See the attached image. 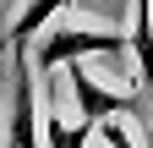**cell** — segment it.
<instances>
[{
    "instance_id": "5b68a950",
    "label": "cell",
    "mask_w": 153,
    "mask_h": 148,
    "mask_svg": "<svg viewBox=\"0 0 153 148\" xmlns=\"http://www.w3.org/2000/svg\"><path fill=\"white\" fill-rule=\"evenodd\" d=\"M131 55H137V77L148 93H153V0H131Z\"/></svg>"
},
{
    "instance_id": "3957f363",
    "label": "cell",
    "mask_w": 153,
    "mask_h": 148,
    "mask_svg": "<svg viewBox=\"0 0 153 148\" xmlns=\"http://www.w3.org/2000/svg\"><path fill=\"white\" fill-rule=\"evenodd\" d=\"M71 93H76V115H82L88 126H99V121H120V115H137V99L131 93H115V88L104 82H93V71L88 66H71Z\"/></svg>"
},
{
    "instance_id": "ba28073f",
    "label": "cell",
    "mask_w": 153,
    "mask_h": 148,
    "mask_svg": "<svg viewBox=\"0 0 153 148\" xmlns=\"http://www.w3.org/2000/svg\"><path fill=\"white\" fill-rule=\"evenodd\" d=\"M137 148H153V126H148V137H142V143H137Z\"/></svg>"
},
{
    "instance_id": "6da1fadb",
    "label": "cell",
    "mask_w": 153,
    "mask_h": 148,
    "mask_svg": "<svg viewBox=\"0 0 153 148\" xmlns=\"http://www.w3.org/2000/svg\"><path fill=\"white\" fill-rule=\"evenodd\" d=\"M131 49V39L120 28H76V22H60V28H44L33 39V66L38 71H55V66H76L82 61V55H115V61H120V55Z\"/></svg>"
},
{
    "instance_id": "52a82bcc",
    "label": "cell",
    "mask_w": 153,
    "mask_h": 148,
    "mask_svg": "<svg viewBox=\"0 0 153 148\" xmlns=\"http://www.w3.org/2000/svg\"><path fill=\"white\" fill-rule=\"evenodd\" d=\"M99 132H104V143H109V148H137V137H131L120 121H99Z\"/></svg>"
},
{
    "instance_id": "277c9868",
    "label": "cell",
    "mask_w": 153,
    "mask_h": 148,
    "mask_svg": "<svg viewBox=\"0 0 153 148\" xmlns=\"http://www.w3.org/2000/svg\"><path fill=\"white\" fill-rule=\"evenodd\" d=\"M60 6H66V0H27V6L11 16V28H6V49L11 55H27V44L60 16Z\"/></svg>"
},
{
    "instance_id": "9c48e42d",
    "label": "cell",
    "mask_w": 153,
    "mask_h": 148,
    "mask_svg": "<svg viewBox=\"0 0 153 148\" xmlns=\"http://www.w3.org/2000/svg\"><path fill=\"white\" fill-rule=\"evenodd\" d=\"M0 49H6V28H0Z\"/></svg>"
},
{
    "instance_id": "8992f818",
    "label": "cell",
    "mask_w": 153,
    "mask_h": 148,
    "mask_svg": "<svg viewBox=\"0 0 153 148\" xmlns=\"http://www.w3.org/2000/svg\"><path fill=\"white\" fill-rule=\"evenodd\" d=\"M99 132V126H88V121H76V126H66V121H49V148H88V137Z\"/></svg>"
},
{
    "instance_id": "7a4b0ae2",
    "label": "cell",
    "mask_w": 153,
    "mask_h": 148,
    "mask_svg": "<svg viewBox=\"0 0 153 148\" xmlns=\"http://www.w3.org/2000/svg\"><path fill=\"white\" fill-rule=\"evenodd\" d=\"M6 148H38V99L27 77V55H11V99H6Z\"/></svg>"
}]
</instances>
